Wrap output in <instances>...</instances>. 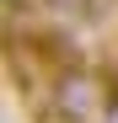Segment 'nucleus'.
I'll use <instances>...</instances> for the list:
<instances>
[{"label":"nucleus","mask_w":118,"mask_h":123,"mask_svg":"<svg viewBox=\"0 0 118 123\" xmlns=\"http://www.w3.org/2000/svg\"><path fill=\"white\" fill-rule=\"evenodd\" d=\"M107 96H113V75H97L81 59L48 75V107L65 123H97L102 107H107Z\"/></svg>","instance_id":"nucleus-1"},{"label":"nucleus","mask_w":118,"mask_h":123,"mask_svg":"<svg viewBox=\"0 0 118 123\" xmlns=\"http://www.w3.org/2000/svg\"><path fill=\"white\" fill-rule=\"evenodd\" d=\"M59 27H75V22H91L97 16V0H38Z\"/></svg>","instance_id":"nucleus-2"},{"label":"nucleus","mask_w":118,"mask_h":123,"mask_svg":"<svg viewBox=\"0 0 118 123\" xmlns=\"http://www.w3.org/2000/svg\"><path fill=\"white\" fill-rule=\"evenodd\" d=\"M97 123H118V80H113V96H107V107H102Z\"/></svg>","instance_id":"nucleus-3"}]
</instances>
